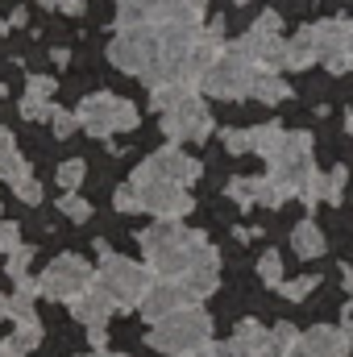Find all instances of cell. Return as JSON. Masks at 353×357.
<instances>
[{"mask_svg": "<svg viewBox=\"0 0 353 357\" xmlns=\"http://www.w3.org/2000/svg\"><path fill=\"white\" fill-rule=\"evenodd\" d=\"M137 241H142V254L158 278H179L208 250V237L200 229H183L179 220H158L154 229H142Z\"/></svg>", "mask_w": 353, "mask_h": 357, "instance_id": "1", "label": "cell"}, {"mask_svg": "<svg viewBox=\"0 0 353 357\" xmlns=\"http://www.w3.org/2000/svg\"><path fill=\"white\" fill-rule=\"evenodd\" d=\"M208 341H212V316H208L200 303H187V307H179L171 316L154 320L150 333H146V345H150V349L171 354V357L191 354V349H200V345H208Z\"/></svg>", "mask_w": 353, "mask_h": 357, "instance_id": "2", "label": "cell"}, {"mask_svg": "<svg viewBox=\"0 0 353 357\" xmlns=\"http://www.w3.org/2000/svg\"><path fill=\"white\" fill-rule=\"evenodd\" d=\"M96 287H100V291L121 307V312H129V307H137V303H142V295H146V287H150V270L142 266V262H129V258L112 254L108 245H100Z\"/></svg>", "mask_w": 353, "mask_h": 357, "instance_id": "3", "label": "cell"}, {"mask_svg": "<svg viewBox=\"0 0 353 357\" xmlns=\"http://www.w3.org/2000/svg\"><path fill=\"white\" fill-rule=\"evenodd\" d=\"M270 162V178L287 191V195H303L316 178V162H312V137L308 133H283L278 150L266 158Z\"/></svg>", "mask_w": 353, "mask_h": 357, "instance_id": "4", "label": "cell"}, {"mask_svg": "<svg viewBox=\"0 0 353 357\" xmlns=\"http://www.w3.org/2000/svg\"><path fill=\"white\" fill-rule=\"evenodd\" d=\"M129 183H133V187H137V195H142V212H154L158 220H183V216L195 208L183 183L154 175L146 162H137V171H133Z\"/></svg>", "mask_w": 353, "mask_h": 357, "instance_id": "5", "label": "cell"}, {"mask_svg": "<svg viewBox=\"0 0 353 357\" xmlns=\"http://www.w3.org/2000/svg\"><path fill=\"white\" fill-rule=\"evenodd\" d=\"M254 71H258V63H250L237 46H225L220 59L200 75L195 88L204 91V96H216V100H246V96H250Z\"/></svg>", "mask_w": 353, "mask_h": 357, "instance_id": "6", "label": "cell"}, {"mask_svg": "<svg viewBox=\"0 0 353 357\" xmlns=\"http://www.w3.org/2000/svg\"><path fill=\"white\" fill-rule=\"evenodd\" d=\"M80 129H88L91 137H112V133H125V129H137V108L112 91H96L84 96L80 104Z\"/></svg>", "mask_w": 353, "mask_h": 357, "instance_id": "7", "label": "cell"}, {"mask_svg": "<svg viewBox=\"0 0 353 357\" xmlns=\"http://www.w3.org/2000/svg\"><path fill=\"white\" fill-rule=\"evenodd\" d=\"M154 59H158V25H125L108 42V63L129 75H146Z\"/></svg>", "mask_w": 353, "mask_h": 357, "instance_id": "8", "label": "cell"}, {"mask_svg": "<svg viewBox=\"0 0 353 357\" xmlns=\"http://www.w3.org/2000/svg\"><path fill=\"white\" fill-rule=\"evenodd\" d=\"M283 29V21H278V13H262L258 21H254V29L241 38V42H233L250 63H258L266 71H283L287 67V38L278 33Z\"/></svg>", "mask_w": 353, "mask_h": 357, "instance_id": "9", "label": "cell"}, {"mask_svg": "<svg viewBox=\"0 0 353 357\" xmlns=\"http://www.w3.org/2000/svg\"><path fill=\"white\" fill-rule=\"evenodd\" d=\"M163 133L171 137V142H208L212 137V112H208V104L195 96V91H187L179 104H171L167 112H163Z\"/></svg>", "mask_w": 353, "mask_h": 357, "instance_id": "10", "label": "cell"}, {"mask_svg": "<svg viewBox=\"0 0 353 357\" xmlns=\"http://www.w3.org/2000/svg\"><path fill=\"white\" fill-rule=\"evenodd\" d=\"M91 282V270L88 262L80 258V254H63V258H54L50 266L42 270V278H38V291L46 295V299H59V303H71L84 287Z\"/></svg>", "mask_w": 353, "mask_h": 357, "instance_id": "11", "label": "cell"}, {"mask_svg": "<svg viewBox=\"0 0 353 357\" xmlns=\"http://www.w3.org/2000/svg\"><path fill=\"white\" fill-rule=\"evenodd\" d=\"M312 38H316V63H324L333 75H341V71L353 67L350 21H320V25H312Z\"/></svg>", "mask_w": 353, "mask_h": 357, "instance_id": "12", "label": "cell"}, {"mask_svg": "<svg viewBox=\"0 0 353 357\" xmlns=\"http://www.w3.org/2000/svg\"><path fill=\"white\" fill-rule=\"evenodd\" d=\"M187 303H195L191 295H187V287L179 282V278H150V287H146V295H142V303H137V312L154 324V320H163V316H171L179 307H187Z\"/></svg>", "mask_w": 353, "mask_h": 357, "instance_id": "13", "label": "cell"}, {"mask_svg": "<svg viewBox=\"0 0 353 357\" xmlns=\"http://www.w3.org/2000/svg\"><path fill=\"white\" fill-rule=\"evenodd\" d=\"M146 167L154 171V175H163V178H175V183H183V187H191L195 178L204 175V167L187 154V150H179L175 142L171 146H163V150H154L150 158H146Z\"/></svg>", "mask_w": 353, "mask_h": 357, "instance_id": "14", "label": "cell"}, {"mask_svg": "<svg viewBox=\"0 0 353 357\" xmlns=\"http://www.w3.org/2000/svg\"><path fill=\"white\" fill-rule=\"evenodd\" d=\"M229 195H233L237 208H254V204H262V208H283V199H287V191H283L274 178H233V183H229Z\"/></svg>", "mask_w": 353, "mask_h": 357, "instance_id": "15", "label": "cell"}, {"mask_svg": "<svg viewBox=\"0 0 353 357\" xmlns=\"http://www.w3.org/2000/svg\"><path fill=\"white\" fill-rule=\"evenodd\" d=\"M350 354V341H345V333L341 328H308V333H299V341H295V349L291 357H345Z\"/></svg>", "mask_w": 353, "mask_h": 357, "instance_id": "16", "label": "cell"}, {"mask_svg": "<svg viewBox=\"0 0 353 357\" xmlns=\"http://www.w3.org/2000/svg\"><path fill=\"white\" fill-rule=\"evenodd\" d=\"M112 312H117V303L96 287V274H91V282L75 295V299H71V316H75L80 324H88V328H104Z\"/></svg>", "mask_w": 353, "mask_h": 357, "instance_id": "17", "label": "cell"}, {"mask_svg": "<svg viewBox=\"0 0 353 357\" xmlns=\"http://www.w3.org/2000/svg\"><path fill=\"white\" fill-rule=\"evenodd\" d=\"M179 282L187 287V295H191V299H204V295H212V291H216V282H220V258H216V250L208 245V250H204V254H200L191 266L179 274Z\"/></svg>", "mask_w": 353, "mask_h": 357, "instance_id": "18", "label": "cell"}, {"mask_svg": "<svg viewBox=\"0 0 353 357\" xmlns=\"http://www.w3.org/2000/svg\"><path fill=\"white\" fill-rule=\"evenodd\" d=\"M50 112H54V79L33 75L25 96H21V116L25 121H50Z\"/></svg>", "mask_w": 353, "mask_h": 357, "instance_id": "19", "label": "cell"}, {"mask_svg": "<svg viewBox=\"0 0 353 357\" xmlns=\"http://www.w3.org/2000/svg\"><path fill=\"white\" fill-rule=\"evenodd\" d=\"M345 167H333L329 175H316L312 178V187L303 191V204H341V191H345Z\"/></svg>", "mask_w": 353, "mask_h": 357, "instance_id": "20", "label": "cell"}, {"mask_svg": "<svg viewBox=\"0 0 353 357\" xmlns=\"http://www.w3.org/2000/svg\"><path fill=\"white\" fill-rule=\"evenodd\" d=\"M262 341H266V328H262V324H258V320H241V324H237V333L229 337L225 354H229V357H258Z\"/></svg>", "mask_w": 353, "mask_h": 357, "instance_id": "21", "label": "cell"}, {"mask_svg": "<svg viewBox=\"0 0 353 357\" xmlns=\"http://www.w3.org/2000/svg\"><path fill=\"white\" fill-rule=\"evenodd\" d=\"M163 17V0H121L117 4V25H158Z\"/></svg>", "mask_w": 353, "mask_h": 357, "instance_id": "22", "label": "cell"}, {"mask_svg": "<svg viewBox=\"0 0 353 357\" xmlns=\"http://www.w3.org/2000/svg\"><path fill=\"white\" fill-rule=\"evenodd\" d=\"M17 178H29V162L21 158L13 133L0 125V183H17Z\"/></svg>", "mask_w": 353, "mask_h": 357, "instance_id": "23", "label": "cell"}, {"mask_svg": "<svg viewBox=\"0 0 353 357\" xmlns=\"http://www.w3.org/2000/svg\"><path fill=\"white\" fill-rule=\"evenodd\" d=\"M324 233H320V225H312V220H303V225H295L291 229V250L299 254V258H320L324 254Z\"/></svg>", "mask_w": 353, "mask_h": 357, "instance_id": "24", "label": "cell"}, {"mask_svg": "<svg viewBox=\"0 0 353 357\" xmlns=\"http://www.w3.org/2000/svg\"><path fill=\"white\" fill-rule=\"evenodd\" d=\"M250 96H254V100H262V104H278V100H287V96H291V88L278 79V71L258 67V71H254V79H250Z\"/></svg>", "mask_w": 353, "mask_h": 357, "instance_id": "25", "label": "cell"}, {"mask_svg": "<svg viewBox=\"0 0 353 357\" xmlns=\"http://www.w3.org/2000/svg\"><path fill=\"white\" fill-rule=\"evenodd\" d=\"M295 341H299L295 324H274V328H266V341H262V349H258V357H291Z\"/></svg>", "mask_w": 353, "mask_h": 357, "instance_id": "26", "label": "cell"}, {"mask_svg": "<svg viewBox=\"0 0 353 357\" xmlns=\"http://www.w3.org/2000/svg\"><path fill=\"white\" fill-rule=\"evenodd\" d=\"M312 63H316V38H312V25H308L287 42V71H303Z\"/></svg>", "mask_w": 353, "mask_h": 357, "instance_id": "27", "label": "cell"}, {"mask_svg": "<svg viewBox=\"0 0 353 357\" xmlns=\"http://www.w3.org/2000/svg\"><path fill=\"white\" fill-rule=\"evenodd\" d=\"M187 91H195L191 84H183V79H171V84H158V88H150V104L158 108V112H167L171 104H179Z\"/></svg>", "mask_w": 353, "mask_h": 357, "instance_id": "28", "label": "cell"}, {"mask_svg": "<svg viewBox=\"0 0 353 357\" xmlns=\"http://www.w3.org/2000/svg\"><path fill=\"white\" fill-rule=\"evenodd\" d=\"M13 345H17L21 354L38 349V345H42V320H38V316H29V320H17V328H13Z\"/></svg>", "mask_w": 353, "mask_h": 357, "instance_id": "29", "label": "cell"}, {"mask_svg": "<svg viewBox=\"0 0 353 357\" xmlns=\"http://www.w3.org/2000/svg\"><path fill=\"white\" fill-rule=\"evenodd\" d=\"M283 133H287V129H283V125H274V121H270V125H258V129H254V154H262V158H270V154L278 150Z\"/></svg>", "mask_w": 353, "mask_h": 357, "instance_id": "30", "label": "cell"}, {"mask_svg": "<svg viewBox=\"0 0 353 357\" xmlns=\"http://www.w3.org/2000/svg\"><path fill=\"white\" fill-rule=\"evenodd\" d=\"M59 212H63L67 220H75V225H84V220H91V204L84 199V195H75V191L59 195Z\"/></svg>", "mask_w": 353, "mask_h": 357, "instance_id": "31", "label": "cell"}, {"mask_svg": "<svg viewBox=\"0 0 353 357\" xmlns=\"http://www.w3.org/2000/svg\"><path fill=\"white\" fill-rule=\"evenodd\" d=\"M29 262H33V245H17V250L8 254V262H4L8 278H13V282H17V278H25V274H29Z\"/></svg>", "mask_w": 353, "mask_h": 357, "instance_id": "32", "label": "cell"}, {"mask_svg": "<svg viewBox=\"0 0 353 357\" xmlns=\"http://www.w3.org/2000/svg\"><path fill=\"white\" fill-rule=\"evenodd\" d=\"M84 175H88V167H84L80 158H67V162L59 167V187H63V191H75V187L84 183Z\"/></svg>", "mask_w": 353, "mask_h": 357, "instance_id": "33", "label": "cell"}, {"mask_svg": "<svg viewBox=\"0 0 353 357\" xmlns=\"http://www.w3.org/2000/svg\"><path fill=\"white\" fill-rule=\"evenodd\" d=\"M225 150H229V154L254 150V129H225Z\"/></svg>", "mask_w": 353, "mask_h": 357, "instance_id": "34", "label": "cell"}, {"mask_svg": "<svg viewBox=\"0 0 353 357\" xmlns=\"http://www.w3.org/2000/svg\"><path fill=\"white\" fill-rule=\"evenodd\" d=\"M112 208H117V212H142V195H137V187H133V183L117 187V195H112Z\"/></svg>", "mask_w": 353, "mask_h": 357, "instance_id": "35", "label": "cell"}, {"mask_svg": "<svg viewBox=\"0 0 353 357\" xmlns=\"http://www.w3.org/2000/svg\"><path fill=\"white\" fill-rule=\"evenodd\" d=\"M258 274H262L266 287H278L283 282V258L270 250V254H262V262H258Z\"/></svg>", "mask_w": 353, "mask_h": 357, "instance_id": "36", "label": "cell"}, {"mask_svg": "<svg viewBox=\"0 0 353 357\" xmlns=\"http://www.w3.org/2000/svg\"><path fill=\"white\" fill-rule=\"evenodd\" d=\"M13 195H17L21 204H29V208H33V204H42V183H38L33 175L17 178V183H13Z\"/></svg>", "mask_w": 353, "mask_h": 357, "instance_id": "37", "label": "cell"}, {"mask_svg": "<svg viewBox=\"0 0 353 357\" xmlns=\"http://www.w3.org/2000/svg\"><path fill=\"white\" fill-rule=\"evenodd\" d=\"M50 129H54V137H71V133L80 129V116H75V112L54 108V112H50Z\"/></svg>", "mask_w": 353, "mask_h": 357, "instance_id": "38", "label": "cell"}, {"mask_svg": "<svg viewBox=\"0 0 353 357\" xmlns=\"http://www.w3.org/2000/svg\"><path fill=\"white\" fill-rule=\"evenodd\" d=\"M316 282H320L316 274H303V278H291V282H278V291H283L287 299H295V303H299V299H303V295H308V291H312Z\"/></svg>", "mask_w": 353, "mask_h": 357, "instance_id": "39", "label": "cell"}, {"mask_svg": "<svg viewBox=\"0 0 353 357\" xmlns=\"http://www.w3.org/2000/svg\"><path fill=\"white\" fill-rule=\"evenodd\" d=\"M21 245V225L13 220H0V254H13Z\"/></svg>", "mask_w": 353, "mask_h": 357, "instance_id": "40", "label": "cell"}, {"mask_svg": "<svg viewBox=\"0 0 353 357\" xmlns=\"http://www.w3.org/2000/svg\"><path fill=\"white\" fill-rule=\"evenodd\" d=\"M38 4H46V8H63V13H80L88 0H38Z\"/></svg>", "mask_w": 353, "mask_h": 357, "instance_id": "41", "label": "cell"}, {"mask_svg": "<svg viewBox=\"0 0 353 357\" xmlns=\"http://www.w3.org/2000/svg\"><path fill=\"white\" fill-rule=\"evenodd\" d=\"M183 357H229V354H225V345L208 341V345H200V349H191V354H183Z\"/></svg>", "mask_w": 353, "mask_h": 357, "instance_id": "42", "label": "cell"}, {"mask_svg": "<svg viewBox=\"0 0 353 357\" xmlns=\"http://www.w3.org/2000/svg\"><path fill=\"white\" fill-rule=\"evenodd\" d=\"M0 357H25V354H21V349H17L13 341H8V345H0Z\"/></svg>", "mask_w": 353, "mask_h": 357, "instance_id": "43", "label": "cell"}, {"mask_svg": "<svg viewBox=\"0 0 353 357\" xmlns=\"http://www.w3.org/2000/svg\"><path fill=\"white\" fill-rule=\"evenodd\" d=\"M4 316H8V295L0 291V320H4Z\"/></svg>", "mask_w": 353, "mask_h": 357, "instance_id": "44", "label": "cell"}, {"mask_svg": "<svg viewBox=\"0 0 353 357\" xmlns=\"http://www.w3.org/2000/svg\"><path fill=\"white\" fill-rule=\"evenodd\" d=\"M183 4H191V8H200V13H204V4H208V0H183Z\"/></svg>", "mask_w": 353, "mask_h": 357, "instance_id": "45", "label": "cell"}, {"mask_svg": "<svg viewBox=\"0 0 353 357\" xmlns=\"http://www.w3.org/2000/svg\"><path fill=\"white\" fill-rule=\"evenodd\" d=\"M96 357H129V354H108V349H100Z\"/></svg>", "mask_w": 353, "mask_h": 357, "instance_id": "46", "label": "cell"}, {"mask_svg": "<svg viewBox=\"0 0 353 357\" xmlns=\"http://www.w3.org/2000/svg\"><path fill=\"white\" fill-rule=\"evenodd\" d=\"M345 287H350V291H353V270H350V274H345Z\"/></svg>", "mask_w": 353, "mask_h": 357, "instance_id": "47", "label": "cell"}, {"mask_svg": "<svg viewBox=\"0 0 353 357\" xmlns=\"http://www.w3.org/2000/svg\"><path fill=\"white\" fill-rule=\"evenodd\" d=\"M350 54H353V21H350Z\"/></svg>", "mask_w": 353, "mask_h": 357, "instance_id": "48", "label": "cell"}, {"mask_svg": "<svg viewBox=\"0 0 353 357\" xmlns=\"http://www.w3.org/2000/svg\"><path fill=\"white\" fill-rule=\"evenodd\" d=\"M350 133H353V116H350Z\"/></svg>", "mask_w": 353, "mask_h": 357, "instance_id": "49", "label": "cell"}, {"mask_svg": "<svg viewBox=\"0 0 353 357\" xmlns=\"http://www.w3.org/2000/svg\"><path fill=\"white\" fill-rule=\"evenodd\" d=\"M0 91H4V88H0Z\"/></svg>", "mask_w": 353, "mask_h": 357, "instance_id": "50", "label": "cell"}]
</instances>
